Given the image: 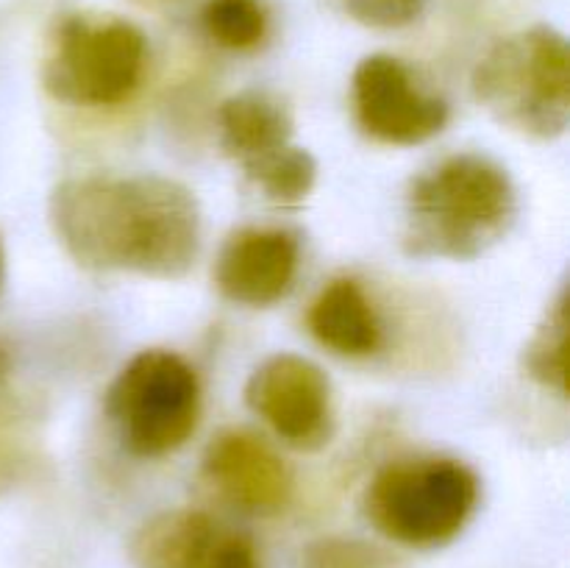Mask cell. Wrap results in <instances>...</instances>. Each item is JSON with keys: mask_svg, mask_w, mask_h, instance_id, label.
<instances>
[{"mask_svg": "<svg viewBox=\"0 0 570 568\" xmlns=\"http://www.w3.org/2000/svg\"><path fill=\"white\" fill-rule=\"evenodd\" d=\"M50 223L89 271L181 278L200 251L193 189L156 173L67 178L50 195Z\"/></svg>", "mask_w": 570, "mask_h": 568, "instance_id": "cell-1", "label": "cell"}, {"mask_svg": "<svg viewBox=\"0 0 570 568\" xmlns=\"http://www.w3.org/2000/svg\"><path fill=\"white\" fill-rule=\"evenodd\" d=\"M515 209L504 167L479 154L449 156L412 182L404 251L417 259H476L504 239Z\"/></svg>", "mask_w": 570, "mask_h": 568, "instance_id": "cell-2", "label": "cell"}, {"mask_svg": "<svg viewBox=\"0 0 570 568\" xmlns=\"http://www.w3.org/2000/svg\"><path fill=\"white\" fill-rule=\"evenodd\" d=\"M476 100L501 123L534 139L562 137L570 123V50L551 26L501 39L473 72Z\"/></svg>", "mask_w": 570, "mask_h": 568, "instance_id": "cell-3", "label": "cell"}, {"mask_svg": "<svg viewBox=\"0 0 570 568\" xmlns=\"http://www.w3.org/2000/svg\"><path fill=\"white\" fill-rule=\"evenodd\" d=\"M479 505V479L454 457H410L384 466L365 493V516L384 538L434 549L465 529Z\"/></svg>", "mask_w": 570, "mask_h": 568, "instance_id": "cell-4", "label": "cell"}, {"mask_svg": "<svg viewBox=\"0 0 570 568\" xmlns=\"http://www.w3.org/2000/svg\"><path fill=\"white\" fill-rule=\"evenodd\" d=\"M148 59L145 33L115 14L78 11L53 28L42 61V87L70 106H117L139 87Z\"/></svg>", "mask_w": 570, "mask_h": 568, "instance_id": "cell-5", "label": "cell"}, {"mask_svg": "<svg viewBox=\"0 0 570 568\" xmlns=\"http://www.w3.org/2000/svg\"><path fill=\"white\" fill-rule=\"evenodd\" d=\"M109 415L131 454H170L198 429V376L173 351H139L109 388Z\"/></svg>", "mask_w": 570, "mask_h": 568, "instance_id": "cell-6", "label": "cell"}, {"mask_svg": "<svg viewBox=\"0 0 570 568\" xmlns=\"http://www.w3.org/2000/svg\"><path fill=\"white\" fill-rule=\"evenodd\" d=\"M250 410L298 451H317L332 440V384L312 360L276 354L262 362L245 384Z\"/></svg>", "mask_w": 570, "mask_h": 568, "instance_id": "cell-7", "label": "cell"}, {"mask_svg": "<svg viewBox=\"0 0 570 568\" xmlns=\"http://www.w3.org/2000/svg\"><path fill=\"white\" fill-rule=\"evenodd\" d=\"M354 109L373 139L390 145H421L449 123V106L415 87L404 61L373 53L354 70Z\"/></svg>", "mask_w": 570, "mask_h": 568, "instance_id": "cell-8", "label": "cell"}, {"mask_svg": "<svg viewBox=\"0 0 570 568\" xmlns=\"http://www.w3.org/2000/svg\"><path fill=\"white\" fill-rule=\"evenodd\" d=\"M139 568H262L243 532L204 510H167L150 518L131 543Z\"/></svg>", "mask_w": 570, "mask_h": 568, "instance_id": "cell-9", "label": "cell"}, {"mask_svg": "<svg viewBox=\"0 0 570 568\" xmlns=\"http://www.w3.org/2000/svg\"><path fill=\"white\" fill-rule=\"evenodd\" d=\"M204 482L217 499L248 516H273L293 493L289 468L250 429H226L212 440L204 454Z\"/></svg>", "mask_w": 570, "mask_h": 568, "instance_id": "cell-10", "label": "cell"}, {"mask_svg": "<svg viewBox=\"0 0 570 568\" xmlns=\"http://www.w3.org/2000/svg\"><path fill=\"white\" fill-rule=\"evenodd\" d=\"M298 273V239L282 228H239L223 245L215 284L228 301L271 306L293 290Z\"/></svg>", "mask_w": 570, "mask_h": 568, "instance_id": "cell-11", "label": "cell"}, {"mask_svg": "<svg viewBox=\"0 0 570 568\" xmlns=\"http://www.w3.org/2000/svg\"><path fill=\"white\" fill-rule=\"evenodd\" d=\"M223 148L243 165L250 182L265 176L273 165L295 148L293 117L287 106L265 92H243L220 106Z\"/></svg>", "mask_w": 570, "mask_h": 568, "instance_id": "cell-12", "label": "cell"}, {"mask_svg": "<svg viewBox=\"0 0 570 568\" xmlns=\"http://www.w3.org/2000/svg\"><path fill=\"white\" fill-rule=\"evenodd\" d=\"M309 332L334 354L367 356L382 345V323L354 278H337L312 304Z\"/></svg>", "mask_w": 570, "mask_h": 568, "instance_id": "cell-13", "label": "cell"}, {"mask_svg": "<svg viewBox=\"0 0 570 568\" xmlns=\"http://www.w3.org/2000/svg\"><path fill=\"white\" fill-rule=\"evenodd\" d=\"M529 376L546 390H554L560 399L568 395L570 376V321H568V295L560 293L557 304L551 306L546 321L529 340L527 356H523Z\"/></svg>", "mask_w": 570, "mask_h": 568, "instance_id": "cell-14", "label": "cell"}, {"mask_svg": "<svg viewBox=\"0 0 570 568\" xmlns=\"http://www.w3.org/2000/svg\"><path fill=\"white\" fill-rule=\"evenodd\" d=\"M200 22L206 33L228 50L256 48L267 31V14L259 0H209Z\"/></svg>", "mask_w": 570, "mask_h": 568, "instance_id": "cell-15", "label": "cell"}, {"mask_svg": "<svg viewBox=\"0 0 570 568\" xmlns=\"http://www.w3.org/2000/svg\"><path fill=\"white\" fill-rule=\"evenodd\" d=\"M301 568H393V560L365 540L323 538L304 551Z\"/></svg>", "mask_w": 570, "mask_h": 568, "instance_id": "cell-16", "label": "cell"}, {"mask_svg": "<svg viewBox=\"0 0 570 568\" xmlns=\"http://www.w3.org/2000/svg\"><path fill=\"white\" fill-rule=\"evenodd\" d=\"M345 14L367 28H404L421 17L426 0H340Z\"/></svg>", "mask_w": 570, "mask_h": 568, "instance_id": "cell-17", "label": "cell"}, {"mask_svg": "<svg viewBox=\"0 0 570 568\" xmlns=\"http://www.w3.org/2000/svg\"><path fill=\"white\" fill-rule=\"evenodd\" d=\"M134 3L145 6V9H161V6H170V3H178V0H134Z\"/></svg>", "mask_w": 570, "mask_h": 568, "instance_id": "cell-18", "label": "cell"}, {"mask_svg": "<svg viewBox=\"0 0 570 568\" xmlns=\"http://www.w3.org/2000/svg\"><path fill=\"white\" fill-rule=\"evenodd\" d=\"M3 282H6V256H3V248H0V290H3Z\"/></svg>", "mask_w": 570, "mask_h": 568, "instance_id": "cell-19", "label": "cell"}]
</instances>
